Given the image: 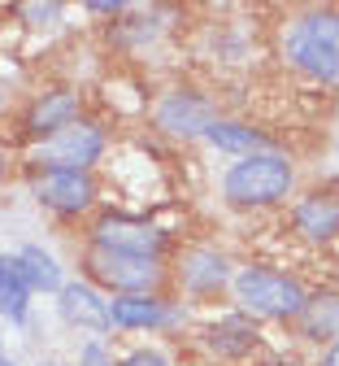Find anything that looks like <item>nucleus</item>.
I'll return each instance as SVG.
<instances>
[{"instance_id":"nucleus-15","label":"nucleus","mask_w":339,"mask_h":366,"mask_svg":"<svg viewBox=\"0 0 339 366\" xmlns=\"http://www.w3.org/2000/svg\"><path fill=\"white\" fill-rule=\"evenodd\" d=\"M300 318H305V336H313V340H330V336H339V297H335V292L305 297Z\"/></svg>"},{"instance_id":"nucleus-25","label":"nucleus","mask_w":339,"mask_h":366,"mask_svg":"<svg viewBox=\"0 0 339 366\" xmlns=\"http://www.w3.org/2000/svg\"><path fill=\"white\" fill-rule=\"evenodd\" d=\"M39 366H61V362H39Z\"/></svg>"},{"instance_id":"nucleus-11","label":"nucleus","mask_w":339,"mask_h":366,"mask_svg":"<svg viewBox=\"0 0 339 366\" xmlns=\"http://www.w3.org/2000/svg\"><path fill=\"white\" fill-rule=\"evenodd\" d=\"M26 301H31V284H26V270L18 262V253L0 257V314L9 323H26Z\"/></svg>"},{"instance_id":"nucleus-18","label":"nucleus","mask_w":339,"mask_h":366,"mask_svg":"<svg viewBox=\"0 0 339 366\" xmlns=\"http://www.w3.org/2000/svg\"><path fill=\"white\" fill-rule=\"evenodd\" d=\"M222 280H226V262L218 253H191L183 266V284L196 292H213V288H222Z\"/></svg>"},{"instance_id":"nucleus-12","label":"nucleus","mask_w":339,"mask_h":366,"mask_svg":"<svg viewBox=\"0 0 339 366\" xmlns=\"http://www.w3.org/2000/svg\"><path fill=\"white\" fill-rule=\"evenodd\" d=\"M166 318H170L166 305L157 297H143V292L109 301V323L113 327H157V323H166Z\"/></svg>"},{"instance_id":"nucleus-8","label":"nucleus","mask_w":339,"mask_h":366,"mask_svg":"<svg viewBox=\"0 0 339 366\" xmlns=\"http://www.w3.org/2000/svg\"><path fill=\"white\" fill-rule=\"evenodd\" d=\"M157 122H161L166 131L191 135V131H205V127L213 122V109H209L205 97H191V92H170V97L161 101V109H157Z\"/></svg>"},{"instance_id":"nucleus-4","label":"nucleus","mask_w":339,"mask_h":366,"mask_svg":"<svg viewBox=\"0 0 339 366\" xmlns=\"http://www.w3.org/2000/svg\"><path fill=\"white\" fill-rule=\"evenodd\" d=\"M87 266H91L96 280L109 284V288H118L122 297L148 288V284L157 280V262H153V257H131V253H113V249H101V244L91 249Z\"/></svg>"},{"instance_id":"nucleus-1","label":"nucleus","mask_w":339,"mask_h":366,"mask_svg":"<svg viewBox=\"0 0 339 366\" xmlns=\"http://www.w3.org/2000/svg\"><path fill=\"white\" fill-rule=\"evenodd\" d=\"M287 188H292V162L278 153H248L222 179V192L235 205H270V201L287 197Z\"/></svg>"},{"instance_id":"nucleus-2","label":"nucleus","mask_w":339,"mask_h":366,"mask_svg":"<svg viewBox=\"0 0 339 366\" xmlns=\"http://www.w3.org/2000/svg\"><path fill=\"white\" fill-rule=\"evenodd\" d=\"M235 292L244 301V310L261 314V318H287L305 310V288L283 270L270 266H248L235 274Z\"/></svg>"},{"instance_id":"nucleus-17","label":"nucleus","mask_w":339,"mask_h":366,"mask_svg":"<svg viewBox=\"0 0 339 366\" xmlns=\"http://www.w3.org/2000/svg\"><path fill=\"white\" fill-rule=\"evenodd\" d=\"M18 262H22V270H26L31 292H35V288H39V292H61V270H57V262L48 257L44 249L26 244V249L18 253Z\"/></svg>"},{"instance_id":"nucleus-3","label":"nucleus","mask_w":339,"mask_h":366,"mask_svg":"<svg viewBox=\"0 0 339 366\" xmlns=\"http://www.w3.org/2000/svg\"><path fill=\"white\" fill-rule=\"evenodd\" d=\"M105 153V135L96 131L91 122H70V127H61V131H53V135H44V144L35 149V166H44V174L48 170H87L96 157Z\"/></svg>"},{"instance_id":"nucleus-5","label":"nucleus","mask_w":339,"mask_h":366,"mask_svg":"<svg viewBox=\"0 0 339 366\" xmlns=\"http://www.w3.org/2000/svg\"><path fill=\"white\" fill-rule=\"evenodd\" d=\"M96 244L113 249V253H131V257H157L161 249V232H153L139 218H105L96 227Z\"/></svg>"},{"instance_id":"nucleus-16","label":"nucleus","mask_w":339,"mask_h":366,"mask_svg":"<svg viewBox=\"0 0 339 366\" xmlns=\"http://www.w3.org/2000/svg\"><path fill=\"white\" fill-rule=\"evenodd\" d=\"M205 135H209V144H218V149H231V153H265V135L261 131H253V127H244V122H209L205 127Z\"/></svg>"},{"instance_id":"nucleus-6","label":"nucleus","mask_w":339,"mask_h":366,"mask_svg":"<svg viewBox=\"0 0 339 366\" xmlns=\"http://www.w3.org/2000/svg\"><path fill=\"white\" fill-rule=\"evenodd\" d=\"M35 197L53 209L74 214V209H87L96 201V188L83 170H48L44 179H35Z\"/></svg>"},{"instance_id":"nucleus-14","label":"nucleus","mask_w":339,"mask_h":366,"mask_svg":"<svg viewBox=\"0 0 339 366\" xmlns=\"http://www.w3.org/2000/svg\"><path fill=\"white\" fill-rule=\"evenodd\" d=\"M257 345V327L248 318H222L218 327H209V349L222 357H244Z\"/></svg>"},{"instance_id":"nucleus-22","label":"nucleus","mask_w":339,"mask_h":366,"mask_svg":"<svg viewBox=\"0 0 339 366\" xmlns=\"http://www.w3.org/2000/svg\"><path fill=\"white\" fill-rule=\"evenodd\" d=\"M79 366H109V357H105V349H101V345L91 340V345L83 349V362H79Z\"/></svg>"},{"instance_id":"nucleus-10","label":"nucleus","mask_w":339,"mask_h":366,"mask_svg":"<svg viewBox=\"0 0 339 366\" xmlns=\"http://www.w3.org/2000/svg\"><path fill=\"white\" fill-rule=\"evenodd\" d=\"M287 53H292V61L318 79H335L339 74V49L335 44H322L305 31H292V39H287Z\"/></svg>"},{"instance_id":"nucleus-19","label":"nucleus","mask_w":339,"mask_h":366,"mask_svg":"<svg viewBox=\"0 0 339 366\" xmlns=\"http://www.w3.org/2000/svg\"><path fill=\"white\" fill-rule=\"evenodd\" d=\"M296 31H305V35H313V39L335 44V49H339V14H309Z\"/></svg>"},{"instance_id":"nucleus-7","label":"nucleus","mask_w":339,"mask_h":366,"mask_svg":"<svg viewBox=\"0 0 339 366\" xmlns=\"http://www.w3.org/2000/svg\"><path fill=\"white\" fill-rule=\"evenodd\" d=\"M57 297H61L57 305L66 314V323L87 327V332H105L109 327V301H101V292H91L87 284H61Z\"/></svg>"},{"instance_id":"nucleus-21","label":"nucleus","mask_w":339,"mask_h":366,"mask_svg":"<svg viewBox=\"0 0 339 366\" xmlns=\"http://www.w3.org/2000/svg\"><path fill=\"white\" fill-rule=\"evenodd\" d=\"M122 366H166V357H161V353H153V349H139V353H131Z\"/></svg>"},{"instance_id":"nucleus-24","label":"nucleus","mask_w":339,"mask_h":366,"mask_svg":"<svg viewBox=\"0 0 339 366\" xmlns=\"http://www.w3.org/2000/svg\"><path fill=\"white\" fill-rule=\"evenodd\" d=\"M0 366H14V362H9V357H5V349H0Z\"/></svg>"},{"instance_id":"nucleus-23","label":"nucleus","mask_w":339,"mask_h":366,"mask_svg":"<svg viewBox=\"0 0 339 366\" xmlns=\"http://www.w3.org/2000/svg\"><path fill=\"white\" fill-rule=\"evenodd\" d=\"M322 366H339V340H335V345H330V353H326V357H322Z\"/></svg>"},{"instance_id":"nucleus-9","label":"nucleus","mask_w":339,"mask_h":366,"mask_svg":"<svg viewBox=\"0 0 339 366\" xmlns=\"http://www.w3.org/2000/svg\"><path fill=\"white\" fill-rule=\"evenodd\" d=\"M296 227H300L309 240H330V236H339V197H330V192L305 197L300 209H296Z\"/></svg>"},{"instance_id":"nucleus-20","label":"nucleus","mask_w":339,"mask_h":366,"mask_svg":"<svg viewBox=\"0 0 339 366\" xmlns=\"http://www.w3.org/2000/svg\"><path fill=\"white\" fill-rule=\"evenodd\" d=\"M18 14H22V18H35V22L44 26V22H53V18L61 14V5H22Z\"/></svg>"},{"instance_id":"nucleus-13","label":"nucleus","mask_w":339,"mask_h":366,"mask_svg":"<svg viewBox=\"0 0 339 366\" xmlns=\"http://www.w3.org/2000/svg\"><path fill=\"white\" fill-rule=\"evenodd\" d=\"M74 114H79V101L70 97V92H48L44 101H35V105H31L26 127H31L35 135H53V131L70 127V122H74Z\"/></svg>"}]
</instances>
